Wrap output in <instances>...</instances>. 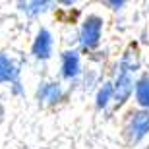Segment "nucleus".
Masks as SVG:
<instances>
[{
    "mask_svg": "<svg viewBox=\"0 0 149 149\" xmlns=\"http://www.w3.org/2000/svg\"><path fill=\"white\" fill-rule=\"evenodd\" d=\"M136 99L141 107H147L149 109V76L141 77L138 83H136Z\"/></svg>",
    "mask_w": 149,
    "mask_h": 149,
    "instance_id": "obj_7",
    "label": "nucleus"
},
{
    "mask_svg": "<svg viewBox=\"0 0 149 149\" xmlns=\"http://www.w3.org/2000/svg\"><path fill=\"white\" fill-rule=\"evenodd\" d=\"M128 138L132 143L139 141L141 138H145L149 132V111H139L132 116V120L128 124Z\"/></svg>",
    "mask_w": 149,
    "mask_h": 149,
    "instance_id": "obj_2",
    "label": "nucleus"
},
{
    "mask_svg": "<svg viewBox=\"0 0 149 149\" xmlns=\"http://www.w3.org/2000/svg\"><path fill=\"white\" fill-rule=\"evenodd\" d=\"M105 4L107 6H114V8H120V6H124V2H111V0H107Z\"/></svg>",
    "mask_w": 149,
    "mask_h": 149,
    "instance_id": "obj_10",
    "label": "nucleus"
},
{
    "mask_svg": "<svg viewBox=\"0 0 149 149\" xmlns=\"http://www.w3.org/2000/svg\"><path fill=\"white\" fill-rule=\"evenodd\" d=\"M79 74V54L76 50H66L62 54V76L66 79H74Z\"/></svg>",
    "mask_w": 149,
    "mask_h": 149,
    "instance_id": "obj_4",
    "label": "nucleus"
},
{
    "mask_svg": "<svg viewBox=\"0 0 149 149\" xmlns=\"http://www.w3.org/2000/svg\"><path fill=\"white\" fill-rule=\"evenodd\" d=\"M111 97H114V89H112L111 83H105V85L99 89V93H97V107H99V109H105V107L109 105Z\"/></svg>",
    "mask_w": 149,
    "mask_h": 149,
    "instance_id": "obj_9",
    "label": "nucleus"
},
{
    "mask_svg": "<svg viewBox=\"0 0 149 149\" xmlns=\"http://www.w3.org/2000/svg\"><path fill=\"white\" fill-rule=\"evenodd\" d=\"M39 101H45V103H58L62 97V87L58 83H43L37 91Z\"/></svg>",
    "mask_w": 149,
    "mask_h": 149,
    "instance_id": "obj_5",
    "label": "nucleus"
},
{
    "mask_svg": "<svg viewBox=\"0 0 149 149\" xmlns=\"http://www.w3.org/2000/svg\"><path fill=\"white\" fill-rule=\"evenodd\" d=\"M19 10L29 14V16H35V14H41L50 6V2H41V0H35V2H19Z\"/></svg>",
    "mask_w": 149,
    "mask_h": 149,
    "instance_id": "obj_8",
    "label": "nucleus"
},
{
    "mask_svg": "<svg viewBox=\"0 0 149 149\" xmlns=\"http://www.w3.org/2000/svg\"><path fill=\"white\" fill-rule=\"evenodd\" d=\"M52 52V35L49 33V29H39L37 37H35L33 43V54L35 58H41V60H47Z\"/></svg>",
    "mask_w": 149,
    "mask_h": 149,
    "instance_id": "obj_3",
    "label": "nucleus"
},
{
    "mask_svg": "<svg viewBox=\"0 0 149 149\" xmlns=\"http://www.w3.org/2000/svg\"><path fill=\"white\" fill-rule=\"evenodd\" d=\"M16 79H17V70L14 66V62L4 52H0V83L16 81Z\"/></svg>",
    "mask_w": 149,
    "mask_h": 149,
    "instance_id": "obj_6",
    "label": "nucleus"
},
{
    "mask_svg": "<svg viewBox=\"0 0 149 149\" xmlns=\"http://www.w3.org/2000/svg\"><path fill=\"white\" fill-rule=\"evenodd\" d=\"M101 29H103V19L99 16H87V19L81 25V33H79L83 49H95L99 45Z\"/></svg>",
    "mask_w": 149,
    "mask_h": 149,
    "instance_id": "obj_1",
    "label": "nucleus"
}]
</instances>
